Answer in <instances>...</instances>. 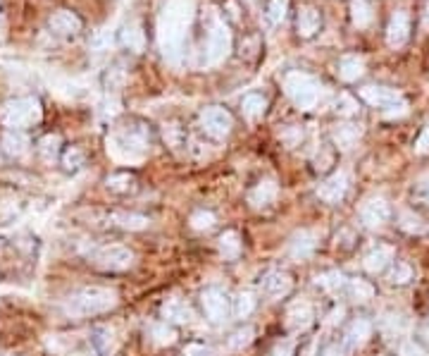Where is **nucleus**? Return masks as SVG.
<instances>
[{"label": "nucleus", "mask_w": 429, "mask_h": 356, "mask_svg": "<svg viewBox=\"0 0 429 356\" xmlns=\"http://www.w3.org/2000/svg\"><path fill=\"white\" fill-rule=\"evenodd\" d=\"M193 22V0H169L157 22V43L167 60L176 62Z\"/></svg>", "instance_id": "f257e3e1"}, {"label": "nucleus", "mask_w": 429, "mask_h": 356, "mask_svg": "<svg viewBox=\"0 0 429 356\" xmlns=\"http://www.w3.org/2000/svg\"><path fill=\"white\" fill-rule=\"evenodd\" d=\"M117 292L110 287H84V290L74 292L65 302V314L72 318H86V316H98L117 306Z\"/></svg>", "instance_id": "f03ea898"}, {"label": "nucleus", "mask_w": 429, "mask_h": 356, "mask_svg": "<svg viewBox=\"0 0 429 356\" xmlns=\"http://www.w3.org/2000/svg\"><path fill=\"white\" fill-rule=\"evenodd\" d=\"M148 148H150V134L141 124H127V127L117 129V132L110 136V141H107V151L112 153V158L129 160V163L141 160L143 155L148 153Z\"/></svg>", "instance_id": "7ed1b4c3"}, {"label": "nucleus", "mask_w": 429, "mask_h": 356, "mask_svg": "<svg viewBox=\"0 0 429 356\" xmlns=\"http://www.w3.org/2000/svg\"><path fill=\"white\" fill-rule=\"evenodd\" d=\"M284 91L301 110H315L322 101V93H325L318 79L306 72H289L284 77Z\"/></svg>", "instance_id": "20e7f679"}, {"label": "nucleus", "mask_w": 429, "mask_h": 356, "mask_svg": "<svg viewBox=\"0 0 429 356\" xmlns=\"http://www.w3.org/2000/svg\"><path fill=\"white\" fill-rule=\"evenodd\" d=\"M41 120V103L36 98H15L0 108V122L10 129H24Z\"/></svg>", "instance_id": "39448f33"}, {"label": "nucleus", "mask_w": 429, "mask_h": 356, "mask_svg": "<svg viewBox=\"0 0 429 356\" xmlns=\"http://www.w3.org/2000/svg\"><path fill=\"white\" fill-rule=\"evenodd\" d=\"M361 96L370 105H375V108H384L389 112V117L406 115L408 110V103L403 101L401 93L394 89H387V86H365V89H361Z\"/></svg>", "instance_id": "423d86ee"}, {"label": "nucleus", "mask_w": 429, "mask_h": 356, "mask_svg": "<svg viewBox=\"0 0 429 356\" xmlns=\"http://www.w3.org/2000/svg\"><path fill=\"white\" fill-rule=\"evenodd\" d=\"M231 51V31L224 22H214L205 41V65H219Z\"/></svg>", "instance_id": "0eeeda50"}, {"label": "nucleus", "mask_w": 429, "mask_h": 356, "mask_svg": "<svg viewBox=\"0 0 429 356\" xmlns=\"http://www.w3.org/2000/svg\"><path fill=\"white\" fill-rule=\"evenodd\" d=\"M88 259L93 261V266L103 268V271H127V268L134 266V254L129 251L127 247H100L96 251H91Z\"/></svg>", "instance_id": "6e6552de"}, {"label": "nucleus", "mask_w": 429, "mask_h": 356, "mask_svg": "<svg viewBox=\"0 0 429 356\" xmlns=\"http://www.w3.org/2000/svg\"><path fill=\"white\" fill-rule=\"evenodd\" d=\"M200 127L212 139H224V136H229L231 127H234V120H231V115L224 108L212 105V108H205L200 112Z\"/></svg>", "instance_id": "1a4fd4ad"}, {"label": "nucleus", "mask_w": 429, "mask_h": 356, "mask_svg": "<svg viewBox=\"0 0 429 356\" xmlns=\"http://www.w3.org/2000/svg\"><path fill=\"white\" fill-rule=\"evenodd\" d=\"M200 302H203L205 316L210 318L212 323H224L226 316H229V299L222 290L217 287H207V290L200 295Z\"/></svg>", "instance_id": "9d476101"}, {"label": "nucleus", "mask_w": 429, "mask_h": 356, "mask_svg": "<svg viewBox=\"0 0 429 356\" xmlns=\"http://www.w3.org/2000/svg\"><path fill=\"white\" fill-rule=\"evenodd\" d=\"M389 218H391V208L382 196H370L361 203V220L368 225V227H382V225L389 222Z\"/></svg>", "instance_id": "9b49d317"}, {"label": "nucleus", "mask_w": 429, "mask_h": 356, "mask_svg": "<svg viewBox=\"0 0 429 356\" xmlns=\"http://www.w3.org/2000/svg\"><path fill=\"white\" fill-rule=\"evenodd\" d=\"M291 287H294L291 275L284 273V271H270V273L262 278V283H260L262 295L267 297V299H272V302L286 297L289 292H291Z\"/></svg>", "instance_id": "f8f14e48"}, {"label": "nucleus", "mask_w": 429, "mask_h": 356, "mask_svg": "<svg viewBox=\"0 0 429 356\" xmlns=\"http://www.w3.org/2000/svg\"><path fill=\"white\" fill-rule=\"evenodd\" d=\"M346 189H349V177H346V172H334L332 177H327L325 182L320 184L318 196L325 203H339L344 198Z\"/></svg>", "instance_id": "ddd939ff"}, {"label": "nucleus", "mask_w": 429, "mask_h": 356, "mask_svg": "<svg viewBox=\"0 0 429 356\" xmlns=\"http://www.w3.org/2000/svg\"><path fill=\"white\" fill-rule=\"evenodd\" d=\"M410 39V17L408 12L399 10L394 17L389 20V27H387V43L391 48H401L403 43Z\"/></svg>", "instance_id": "4468645a"}, {"label": "nucleus", "mask_w": 429, "mask_h": 356, "mask_svg": "<svg viewBox=\"0 0 429 356\" xmlns=\"http://www.w3.org/2000/svg\"><path fill=\"white\" fill-rule=\"evenodd\" d=\"M50 31L53 34H58V36H77L79 31H81V20L74 12H69V10H60V12H55L53 17H50Z\"/></svg>", "instance_id": "2eb2a0df"}, {"label": "nucleus", "mask_w": 429, "mask_h": 356, "mask_svg": "<svg viewBox=\"0 0 429 356\" xmlns=\"http://www.w3.org/2000/svg\"><path fill=\"white\" fill-rule=\"evenodd\" d=\"M315 318V311L310 302H306V299H298V302H294L289 306L286 311V326L291 330H306L308 326L313 323Z\"/></svg>", "instance_id": "dca6fc26"}, {"label": "nucleus", "mask_w": 429, "mask_h": 356, "mask_svg": "<svg viewBox=\"0 0 429 356\" xmlns=\"http://www.w3.org/2000/svg\"><path fill=\"white\" fill-rule=\"evenodd\" d=\"M315 249H318V232L315 230H301L289 242V254L294 259H308Z\"/></svg>", "instance_id": "f3484780"}, {"label": "nucleus", "mask_w": 429, "mask_h": 356, "mask_svg": "<svg viewBox=\"0 0 429 356\" xmlns=\"http://www.w3.org/2000/svg\"><path fill=\"white\" fill-rule=\"evenodd\" d=\"M277 196H279V186H277L274 179H260L248 194V201L253 208H265V206L274 203Z\"/></svg>", "instance_id": "a211bd4d"}, {"label": "nucleus", "mask_w": 429, "mask_h": 356, "mask_svg": "<svg viewBox=\"0 0 429 356\" xmlns=\"http://www.w3.org/2000/svg\"><path fill=\"white\" fill-rule=\"evenodd\" d=\"M391 261H394V247L380 244V247L372 249L368 256H365L363 266H365V271H368V273L377 275V273H382L384 268L391 263Z\"/></svg>", "instance_id": "6ab92c4d"}, {"label": "nucleus", "mask_w": 429, "mask_h": 356, "mask_svg": "<svg viewBox=\"0 0 429 356\" xmlns=\"http://www.w3.org/2000/svg\"><path fill=\"white\" fill-rule=\"evenodd\" d=\"M162 318L169 323H191L193 321V311L191 306L186 302H181V299H167L165 304H162Z\"/></svg>", "instance_id": "aec40b11"}, {"label": "nucleus", "mask_w": 429, "mask_h": 356, "mask_svg": "<svg viewBox=\"0 0 429 356\" xmlns=\"http://www.w3.org/2000/svg\"><path fill=\"white\" fill-rule=\"evenodd\" d=\"M370 337H372V323L368 318H356V321L351 323V328L346 330V347L358 349L363 347Z\"/></svg>", "instance_id": "412c9836"}, {"label": "nucleus", "mask_w": 429, "mask_h": 356, "mask_svg": "<svg viewBox=\"0 0 429 356\" xmlns=\"http://www.w3.org/2000/svg\"><path fill=\"white\" fill-rule=\"evenodd\" d=\"M91 347L98 356H110L115 352V333L107 326H96L91 330Z\"/></svg>", "instance_id": "4be33fe9"}, {"label": "nucleus", "mask_w": 429, "mask_h": 356, "mask_svg": "<svg viewBox=\"0 0 429 356\" xmlns=\"http://www.w3.org/2000/svg\"><path fill=\"white\" fill-rule=\"evenodd\" d=\"M119 41H122V46L129 48V51L141 53L143 48H146V34H143V27L138 22H129L127 27L122 29V34H119Z\"/></svg>", "instance_id": "5701e85b"}, {"label": "nucleus", "mask_w": 429, "mask_h": 356, "mask_svg": "<svg viewBox=\"0 0 429 356\" xmlns=\"http://www.w3.org/2000/svg\"><path fill=\"white\" fill-rule=\"evenodd\" d=\"M298 36L301 39H313L315 34L320 31V24H322V17L320 12L315 8H303L298 12Z\"/></svg>", "instance_id": "b1692460"}, {"label": "nucleus", "mask_w": 429, "mask_h": 356, "mask_svg": "<svg viewBox=\"0 0 429 356\" xmlns=\"http://www.w3.org/2000/svg\"><path fill=\"white\" fill-rule=\"evenodd\" d=\"M365 72V62L363 58H358V55H344L342 62H339V77L344 79V82H358V79L363 77Z\"/></svg>", "instance_id": "393cba45"}, {"label": "nucleus", "mask_w": 429, "mask_h": 356, "mask_svg": "<svg viewBox=\"0 0 429 356\" xmlns=\"http://www.w3.org/2000/svg\"><path fill=\"white\" fill-rule=\"evenodd\" d=\"M3 148H5V153H10V155H24L29 151V136L20 132V129H10L8 134L3 136Z\"/></svg>", "instance_id": "a878e982"}, {"label": "nucleus", "mask_w": 429, "mask_h": 356, "mask_svg": "<svg viewBox=\"0 0 429 356\" xmlns=\"http://www.w3.org/2000/svg\"><path fill=\"white\" fill-rule=\"evenodd\" d=\"M361 134H363L361 124H342V127L334 129V141H337L339 148H351V146H356Z\"/></svg>", "instance_id": "bb28decb"}, {"label": "nucleus", "mask_w": 429, "mask_h": 356, "mask_svg": "<svg viewBox=\"0 0 429 356\" xmlns=\"http://www.w3.org/2000/svg\"><path fill=\"white\" fill-rule=\"evenodd\" d=\"M219 254H222L226 261L238 259V254H241V237H238V232L229 230V232L219 237Z\"/></svg>", "instance_id": "cd10ccee"}, {"label": "nucleus", "mask_w": 429, "mask_h": 356, "mask_svg": "<svg viewBox=\"0 0 429 356\" xmlns=\"http://www.w3.org/2000/svg\"><path fill=\"white\" fill-rule=\"evenodd\" d=\"M351 20L358 29H365L372 24V5L368 0H353L351 3Z\"/></svg>", "instance_id": "c85d7f7f"}, {"label": "nucleus", "mask_w": 429, "mask_h": 356, "mask_svg": "<svg viewBox=\"0 0 429 356\" xmlns=\"http://www.w3.org/2000/svg\"><path fill=\"white\" fill-rule=\"evenodd\" d=\"M265 108H267V101L260 96V93H248L243 96V103H241V110L248 120H258V117L265 115Z\"/></svg>", "instance_id": "c756f323"}, {"label": "nucleus", "mask_w": 429, "mask_h": 356, "mask_svg": "<svg viewBox=\"0 0 429 356\" xmlns=\"http://www.w3.org/2000/svg\"><path fill=\"white\" fill-rule=\"evenodd\" d=\"M112 222L119 225L122 230H131V232H138V230L148 227V218L138 215V213H115L112 215Z\"/></svg>", "instance_id": "7c9ffc66"}, {"label": "nucleus", "mask_w": 429, "mask_h": 356, "mask_svg": "<svg viewBox=\"0 0 429 356\" xmlns=\"http://www.w3.org/2000/svg\"><path fill=\"white\" fill-rule=\"evenodd\" d=\"M39 153L46 163H53L60 153V136L58 134H46L43 139L39 141Z\"/></svg>", "instance_id": "2f4dec72"}, {"label": "nucleus", "mask_w": 429, "mask_h": 356, "mask_svg": "<svg viewBox=\"0 0 429 356\" xmlns=\"http://www.w3.org/2000/svg\"><path fill=\"white\" fill-rule=\"evenodd\" d=\"M315 285L322 287V290H327V292H337L346 285V278H344V273L330 271V273L318 275V278H315Z\"/></svg>", "instance_id": "473e14b6"}, {"label": "nucleus", "mask_w": 429, "mask_h": 356, "mask_svg": "<svg viewBox=\"0 0 429 356\" xmlns=\"http://www.w3.org/2000/svg\"><path fill=\"white\" fill-rule=\"evenodd\" d=\"M349 292H351L353 302H358V304H365L375 297V287H372L370 283H365V280H351Z\"/></svg>", "instance_id": "72a5a7b5"}, {"label": "nucleus", "mask_w": 429, "mask_h": 356, "mask_svg": "<svg viewBox=\"0 0 429 356\" xmlns=\"http://www.w3.org/2000/svg\"><path fill=\"white\" fill-rule=\"evenodd\" d=\"M255 309V297L250 295V292H241V295L236 297V304H234V314L236 318H248L253 314Z\"/></svg>", "instance_id": "f704fd0d"}, {"label": "nucleus", "mask_w": 429, "mask_h": 356, "mask_svg": "<svg viewBox=\"0 0 429 356\" xmlns=\"http://www.w3.org/2000/svg\"><path fill=\"white\" fill-rule=\"evenodd\" d=\"M150 337H153L155 345L165 347V345H172V342L176 340V333L172 328H167L165 323H157V326L150 328Z\"/></svg>", "instance_id": "c9c22d12"}, {"label": "nucleus", "mask_w": 429, "mask_h": 356, "mask_svg": "<svg viewBox=\"0 0 429 356\" xmlns=\"http://www.w3.org/2000/svg\"><path fill=\"white\" fill-rule=\"evenodd\" d=\"M286 12H289V0H270V5H267L270 22L282 24L284 20H286Z\"/></svg>", "instance_id": "e433bc0d"}, {"label": "nucleus", "mask_w": 429, "mask_h": 356, "mask_svg": "<svg viewBox=\"0 0 429 356\" xmlns=\"http://www.w3.org/2000/svg\"><path fill=\"white\" fill-rule=\"evenodd\" d=\"M191 227L198 230V232H205V230H212L214 227V215L210 210H195L191 215Z\"/></svg>", "instance_id": "4c0bfd02"}, {"label": "nucleus", "mask_w": 429, "mask_h": 356, "mask_svg": "<svg viewBox=\"0 0 429 356\" xmlns=\"http://www.w3.org/2000/svg\"><path fill=\"white\" fill-rule=\"evenodd\" d=\"M413 280V268H410L408 263H396L394 271H391L389 275V283L391 285H406Z\"/></svg>", "instance_id": "58836bf2"}, {"label": "nucleus", "mask_w": 429, "mask_h": 356, "mask_svg": "<svg viewBox=\"0 0 429 356\" xmlns=\"http://www.w3.org/2000/svg\"><path fill=\"white\" fill-rule=\"evenodd\" d=\"M253 335H255L253 328H248V326L241 328V330H236V333L229 337V347H231V349H243V347H248L250 342H253Z\"/></svg>", "instance_id": "ea45409f"}, {"label": "nucleus", "mask_w": 429, "mask_h": 356, "mask_svg": "<svg viewBox=\"0 0 429 356\" xmlns=\"http://www.w3.org/2000/svg\"><path fill=\"white\" fill-rule=\"evenodd\" d=\"M62 165H65V170H79L81 165H84V153H81V148L72 146L69 151L62 155Z\"/></svg>", "instance_id": "a19ab883"}, {"label": "nucleus", "mask_w": 429, "mask_h": 356, "mask_svg": "<svg viewBox=\"0 0 429 356\" xmlns=\"http://www.w3.org/2000/svg\"><path fill=\"white\" fill-rule=\"evenodd\" d=\"M107 186L112 191H127L131 186V177L129 174H112V177H107Z\"/></svg>", "instance_id": "79ce46f5"}, {"label": "nucleus", "mask_w": 429, "mask_h": 356, "mask_svg": "<svg viewBox=\"0 0 429 356\" xmlns=\"http://www.w3.org/2000/svg\"><path fill=\"white\" fill-rule=\"evenodd\" d=\"M337 110L342 112V115H353V112H358V103L353 101L349 93H342L337 101Z\"/></svg>", "instance_id": "37998d69"}, {"label": "nucleus", "mask_w": 429, "mask_h": 356, "mask_svg": "<svg viewBox=\"0 0 429 356\" xmlns=\"http://www.w3.org/2000/svg\"><path fill=\"white\" fill-rule=\"evenodd\" d=\"M270 356H294V342L291 340H279L272 347V354Z\"/></svg>", "instance_id": "c03bdc74"}, {"label": "nucleus", "mask_w": 429, "mask_h": 356, "mask_svg": "<svg viewBox=\"0 0 429 356\" xmlns=\"http://www.w3.org/2000/svg\"><path fill=\"white\" fill-rule=\"evenodd\" d=\"M415 153H429V124L420 132L418 141H415Z\"/></svg>", "instance_id": "a18cd8bd"}, {"label": "nucleus", "mask_w": 429, "mask_h": 356, "mask_svg": "<svg viewBox=\"0 0 429 356\" xmlns=\"http://www.w3.org/2000/svg\"><path fill=\"white\" fill-rule=\"evenodd\" d=\"M399 354L401 356H425V352H422V349L415 345V342H403L401 345V349H399Z\"/></svg>", "instance_id": "49530a36"}, {"label": "nucleus", "mask_w": 429, "mask_h": 356, "mask_svg": "<svg viewBox=\"0 0 429 356\" xmlns=\"http://www.w3.org/2000/svg\"><path fill=\"white\" fill-rule=\"evenodd\" d=\"M403 230H420V220H418V215H410V213H403Z\"/></svg>", "instance_id": "de8ad7c7"}, {"label": "nucleus", "mask_w": 429, "mask_h": 356, "mask_svg": "<svg viewBox=\"0 0 429 356\" xmlns=\"http://www.w3.org/2000/svg\"><path fill=\"white\" fill-rule=\"evenodd\" d=\"M186 356H210V349L203 347V345H188Z\"/></svg>", "instance_id": "09e8293b"}, {"label": "nucleus", "mask_w": 429, "mask_h": 356, "mask_svg": "<svg viewBox=\"0 0 429 356\" xmlns=\"http://www.w3.org/2000/svg\"><path fill=\"white\" fill-rule=\"evenodd\" d=\"M420 191H422V198H425L429 206V174H425V177L420 179Z\"/></svg>", "instance_id": "8fccbe9b"}, {"label": "nucleus", "mask_w": 429, "mask_h": 356, "mask_svg": "<svg viewBox=\"0 0 429 356\" xmlns=\"http://www.w3.org/2000/svg\"><path fill=\"white\" fill-rule=\"evenodd\" d=\"M5 27H8V20H5V8H3V3H0V39L5 36Z\"/></svg>", "instance_id": "3c124183"}, {"label": "nucleus", "mask_w": 429, "mask_h": 356, "mask_svg": "<svg viewBox=\"0 0 429 356\" xmlns=\"http://www.w3.org/2000/svg\"><path fill=\"white\" fill-rule=\"evenodd\" d=\"M322 356H344V354H342V349H339V347H327Z\"/></svg>", "instance_id": "603ef678"}, {"label": "nucleus", "mask_w": 429, "mask_h": 356, "mask_svg": "<svg viewBox=\"0 0 429 356\" xmlns=\"http://www.w3.org/2000/svg\"><path fill=\"white\" fill-rule=\"evenodd\" d=\"M342 316H344V309L334 311V314H332V318H330V323H337V321H342Z\"/></svg>", "instance_id": "864d4df0"}, {"label": "nucleus", "mask_w": 429, "mask_h": 356, "mask_svg": "<svg viewBox=\"0 0 429 356\" xmlns=\"http://www.w3.org/2000/svg\"><path fill=\"white\" fill-rule=\"evenodd\" d=\"M303 356H315V342H313V345H308V349L303 352Z\"/></svg>", "instance_id": "5fc2aeb1"}, {"label": "nucleus", "mask_w": 429, "mask_h": 356, "mask_svg": "<svg viewBox=\"0 0 429 356\" xmlns=\"http://www.w3.org/2000/svg\"><path fill=\"white\" fill-rule=\"evenodd\" d=\"M425 24L429 27V3H427V8H425Z\"/></svg>", "instance_id": "6e6d98bb"}, {"label": "nucleus", "mask_w": 429, "mask_h": 356, "mask_svg": "<svg viewBox=\"0 0 429 356\" xmlns=\"http://www.w3.org/2000/svg\"><path fill=\"white\" fill-rule=\"evenodd\" d=\"M422 335H425L427 340H429V326H425V328H422Z\"/></svg>", "instance_id": "4d7b16f0"}]
</instances>
